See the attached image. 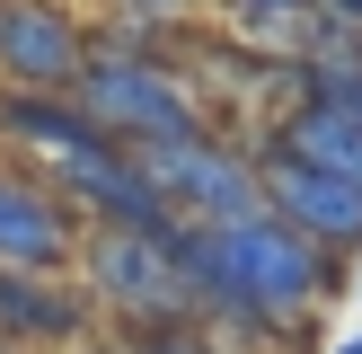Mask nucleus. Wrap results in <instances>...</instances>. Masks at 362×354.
<instances>
[{
	"label": "nucleus",
	"instance_id": "1a4fd4ad",
	"mask_svg": "<svg viewBox=\"0 0 362 354\" xmlns=\"http://www.w3.org/2000/svg\"><path fill=\"white\" fill-rule=\"evenodd\" d=\"M98 124L71 88H0V151H18L27 169H62V159L98 151Z\"/></svg>",
	"mask_w": 362,
	"mask_h": 354
},
{
	"label": "nucleus",
	"instance_id": "4468645a",
	"mask_svg": "<svg viewBox=\"0 0 362 354\" xmlns=\"http://www.w3.org/2000/svg\"><path fill=\"white\" fill-rule=\"evenodd\" d=\"M71 354H124V346H115V336H88V346H71Z\"/></svg>",
	"mask_w": 362,
	"mask_h": 354
},
{
	"label": "nucleus",
	"instance_id": "f03ea898",
	"mask_svg": "<svg viewBox=\"0 0 362 354\" xmlns=\"http://www.w3.org/2000/svg\"><path fill=\"white\" fill-rule=\"evenodd\" d=\"M71 98L88 106V124H98L106 142H159V133L204 124V106H194L186 71L159 62V53H124V45H88V62H80V80H71Z\"/></svg>",
	"mask_w": 362,
	"mask_h": 354
},
{
	"label": "nucleus",
	"instance_id": "dca6fc26",
	"mask_svg": "<svg viewBox=\"0 0 362 354\" xmlns=\"http://www.w3.org/2000/svg\"><path fill=\"white\" fill-rule=\"evenodd\" d=\"M0 354H27V346H0Z\"/></svg>",
	"mask_w": 362,
	"mask_h": 354
},
{
	"label": "nucleus",
	"instance_id": "f8f14e48",
	"mask_svg": "<svg viewBox=\"0 0 362 354\" xmlns=\"http://www.w3.org/2000/svg\"><path fill=\"white\" fill-rule=\"evenodd\" d=\"M115 18H159V27H186V18H204V0H106Z\"/></svg>",
	"mask_w": 362,
	"mask_h": 354
},
{
	"label": "nucleus",
	"instance_id": "20e7f679",
	"mask_svg": "<svg viewBox=\"0 0 362 354\" xmlns=\"http://www.w3.org/2000/svg\"><path fill=\"white\" fill-rule=\"evenodd\" d=\"M45 177H53V195L80 212V230H168L177 222L133 142H98V151L62 159V169H45Z\"/></svg>",
	"mask_w": 362,
	"mask_h": 354
},
{
	"label": "nucleus",
	"instance_id": "9b49d317",
	"mask_svg": "<svg viewBox=\"0 0 362 354\" xmlns=\"http://www.w3.org/2000/svg\"><path fill=\"white\" fill-rule=\"evenodd\" d=\"M124 354H221L204 328H159V336H115Z\"/></svg>",
	"mask_w": 362,
	"mask_h": 354
},
{
	"label": "nucleus",
	"instance_id": "7ed1b4c3",
	"mask_svg": "<svg viewBox=\"0 0 362 354\" xmlns=\"http://www.w3.org/2000/svg\"><path fill=\"white\" fill-rule=\"evenodd\" d=\"M151 186L168 195V212L186 222H230V212H265L257 195V142L221 133V124H186V133H159V142H133Z\"/></svg>",
	"mask_w": 362,
	"mask_h": 354
},
{
	"label": "nucleus",
	"instance_id": "ddd939ff",
	"mask_svg": "<svg viewBox=\"0 0 362 354\" xmlns=\"http://www.w3.org/2000/svg\"><path fill=\"white\" fill-rule=\"evenodd\" d=\"M310 9H336L345 27H362V0H310Z\"/></svg>",
	"mask_w": 362,
	"mask_h": 354
},
{
	"label": "nucleus",
	"instance_id": "f257e3e1",
	"mask_svg": "<svg viewBox=\"0 0 362 354\" xmlns=\"http://www.w3.org/2000/svg\"><path fill=\"white\" fill-rule=\"evenodd\" d=\"M80 292L98 301L106 336H159V328H194L186 275H177L168 230H88L80 239Z\"/></svg>",
	"mask_w": 362,
	"mask_h": 354
},
{
	"label": "nucleus",
	"instance_id": "2eb2a0df",
	"mask_svg": "<svg viewBox=\"0 0 362 354\" xmlns=\"http://www.w3.org/2000/svg\"><path fill=\"white\" fill-rule=\"evenodd\" d=\"M327 354H362V336H336V346H327Z\"/></svg>",
	"mask_w": 362,
	"mask_h": 354
},
{
	"label": "nucleus",
	"instance_id": "39448f33",
	"mask_svg": "<svg viewBox=\"0 0 362 354\" xmlns=\"http://www.w3.org/2000/svg\"><path fill=\"white\" fill-rule=\"evenodd\" d=\"M257 195H265L274 222H292L300 239H318L327 257H345V266L362 257V186H345V177H327V169H310V159L257 142Z\"/></svg>",
	"mask_w": 362,
	"mask_h": 354
},
{
	"label": "nucleus",
	"instance_id": "0eeeda50",
	"mask_svg": "<svg viewBox=\"0 0 362 354\" xmlns=\"http://www.w3.org/2000/svg\"><path fill=\"white\" fill-rule=\"evenodd\" d=\"M88 0H0V88H71L88 62Z\"/></svg>",
	"mask_w": 362,
	"mask_h": 354
},
{
	"label": "nucleus",
	"instance_id": "423d86ee",
	"mask_svg": "<svg viewBox=\"0 0 362 354\" xmlns=\"http://www.w3.org/2000/svg\"><path fill=\"white\" fill-rule=\"evenodd\" d=\"M88 336H106V328H98V301L80 292V275H62V266H0V346L71 354Z\"/></svg>",
	"mask_w": 362,
	"mask_h": 354
},
{
	"label": "nucleus",
	"instance_id": "9d476101",
	"mask_svg": "<svg viewBox=\"0 0 362 354\" xmlns=\"http://www.w3.org/2000/svg\"><path fill=\"white\" fill-rule=\"evenodd\" d=\"M265 151H292V159H310V169L362 186V115H345V106H327V98L283 106V115L265 124Z\"/></svg>",
	"mask_w": 362,
	"mask_h": 354
},
{
	"label": "nucleus",
	"instance_id": "6e6552de",
	"mask_svg": "<svg viewBox=\"0 0 362 354\" xmlns=\"http://www.w3.org/2000/svg\"><path fill=\"white\" fill-rule=\"evenodd\" d=\"M80 212L53 195L45 169H27V159H0V266H80Z\"/></svg>",
	"mask_w": 362,
	"mask_h": 354
}]
</instances>
